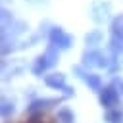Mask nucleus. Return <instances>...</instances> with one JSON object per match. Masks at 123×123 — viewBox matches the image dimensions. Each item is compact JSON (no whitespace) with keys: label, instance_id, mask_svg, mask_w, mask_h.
<instances>
[{"label":"nucleus","instance_id":"obj_1","mask_svg":"<svg viewBox=\"0 0 123 123\" xmlns=\"http://www.w3.org/2000/svg\"><path fill=\"white\" fill-rule=\"evenodd\" d=\"M56 62H58V48L52 46V44H48L46 52L37 58V62H35V65H33V71H35L37 75H40L42 71H46L48 67H52Z\"/></svg>","mask_w":123,"mask_h":123},{"label":"nucleus","instance_id":"obj_2","mask_svg":"<svg viewBox=\"0 0 123 123\" xmlns=\"http://www.w3.org/2000/svg\"><path fill=\"white\" fill-rule=\"evenodd\" d=\"M71 37L62 29V27H52L50 31V44L56 46L58 50H63V48H69L71 46Z\"/></svg>","mask_w":123,"mask_h":123},{"label":"nucleus","instance_id":"obj_3","mask_svg":"<svg viewBox=\"0 0 123 123\" xmlns=\"http://www.w3.org/2000/svg\"><path fill=\"white\" fill-rule=\"evenodd\" d=\"M83 63L85 65H100V67H108V60L100 50H88L83 56Z\"/></svg>","mask_w":123,"mask_h":123},{"label":"nucleus","instance_id":"obj_4","mask_svg":"<svg viewBox=\"0 0 123 123\" xmlns=\"http://www.w3.org/2000/svg\"><path fill=\"white\" fill-rule=\"evenodd\" d=\"M117 100H119V92L115 90V86H106V88L100 90V102H102L106 108L115 106Z\"/></svg>","mask_w":123,"mask_h":123},{"label":"nucleus","instance_id":"obj_5","mask_svg":"<svg viewBox=\"0 0 123 123\" xmlns=\"http://www.w3.org/2000/svg\"><path fill=\"white\" fill-rule=\"evenodd\" d=\"M44 81H46L48 86H52V88H63L67 94H71V90L65 86V75L63 73H50V75L44 77Z\"/></svg>","mask_w":123,"mask_h":123},{"label":"nucleus","instance_id":"obj_6","mask_svg":"<svg viewBox=\"0 0 123 123\" xmlns=\"http://www.w3.org/2000/svg\"><path fill=\"white\" fill-rule=\"evenodd\" d=\"M75 71L77 73H81V77L86 81V85H90L92 88H100V77L98 75H94V73H86V71H81V67H75Z\"/></svg>","mask_w":123,"mask_h":123},{"label":"nucleus","instance_id":"obj_7","mask_svg":"<svg viewBox=\"0 0 123 123\" xmlns=\"http://www.w3.org/2000/svg\"><path fill=\"white\" fill-rule=\"evenodd\" d=\"M100 37H102V33H100V31H92L90 35H86V44H90V46H94V44H98V40H100Z\"/></svg>","mask_w":123,"mask_h":123},{"label":"nucleus","instance_id":"obj_8","mask_svg":"<svg viewBox=\"0 0 123 123\" xmlns=\"http://www.w3.org/2000/svg\"><path fill=\"white\" fill-rule=\"evenodd\" d=\"M60 117L65 119V123H71V121H73V115L69 113V110H62V111H60Z\"/></svg>","mask_w":123,"mask_h":123}]
</instances>
